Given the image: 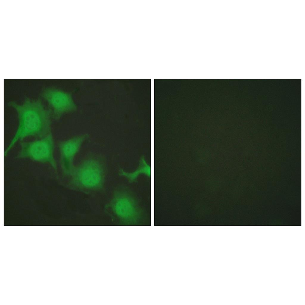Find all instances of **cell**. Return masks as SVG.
Returning <instances> with one entry per match:
<instances>
[{
    "mask_svg": "<svg viewBox=\"0 0 305 305\" xmlns=\"http://www.w3.org/2000/svg\"><path fill=\"white\" fill-rule=\"evenodd\" d=\"M9 105L17 111L18 124L15 134L4 150V157L19 141L29 137L41 138L52 133L51 110L45 108L40 99L31 100L27 97L22 105L12 102Z\"/></svg>",
    "mask_w": 305,
    "mask_h": 305,
    "instance_id": "1",
    "label": "cell"
},
{
    "mask_svg": "<svg viewBox=\"0 0 305 305\" xmlns=\"http://www.w3.org/2000/svg\"><path fill=\"white\" fill-rule=\"evenodd\" d=\"M107 172L106 160L103 155L91 152L75 166L68 178V186L85 194L101 192L105 188Z\"/></svg>",
    "mask_w": 305,
    "mask_h": 305,
    "instance_id": "2",
    "label": "cell"
},
{
    "mask_svg": "<svg viewBox=\"0 0 305 305\" xmlns=\"http://www.w3.org/2000/svg\"><path fill=\"white\" fill-rule=\"evenodd\" d=\"M105 210L113 220L122 225H137L143 218V211L138 201L127 187L120 186L113 191Z\"/></svg>",
    "mask_w": 305,
    "mask_h": 305,
    "instance_id": "3",
    "label": "cell"
},
{
    "mask_svg": "<svg viewBox=\"0 0 305 305\" xmlns=\"http://www.w3.org/2000/svg\"><path fill=\"white\" fill-rule=\"evenodd\" d=\"M20 150L16 158L27 159L49 165L57 171V165L54 156V141L52 133L31 141L20 142Z\"/></svg>",
    "mask_w": 305,
    "mask_h": 305,
    "instance_id": "4",
    "label": "cell"
},
{
    "mask_svg": "<svg viewBox=\"0 0 305 305\" xmlns=\"http://www.w3.org/2000/svg\"><path fill=\"white\" fill-rule=\"evenodd\" d=\"M89 137L88 133L77 135L58 143L60 163L63 177L68 178L75 166V157L86 140Z\"/></svg>",
    "mask_w": 305,
    "mask_h": 305,
    "instance_id": "5",
    "label": "cell"
},
{
    "mask_svg": "<svg viewBox=\"0 0 305 305\" xmlns=\"http://www.w3.org/2000/svg\"><path fill=\"white\" fill-rule=\"evenodd\" d=\"M41 97L48 103L52 117L58 120L64 113L76 110L77 107L71 93L55 88H47L41 93Z\"/></svg>",
    "mask_w": 305,
    "mask_h": 305,
    "instance_id": "6",
    "label": "cell"
},
{
    "mask_svg": "<svg viewBox=\"0 0 305 305\" xmlns=\"http://www.w3.org/2000/svg\"><path fill=\"white\" fill-rule=\"evenodd\" d=\"M144 173L148 177H150V167L147 164L144 156L141 157L140 161L139 166L138 169L133 173H129L120 168L119 175L127 179L129 182H132L136 179L138 176L141 173Z\"/></svg>",
    "mask_w": 305,
    "mask_h": 305,
    "instance_id": "7",
    "label": "cell"
}]
</instances>
